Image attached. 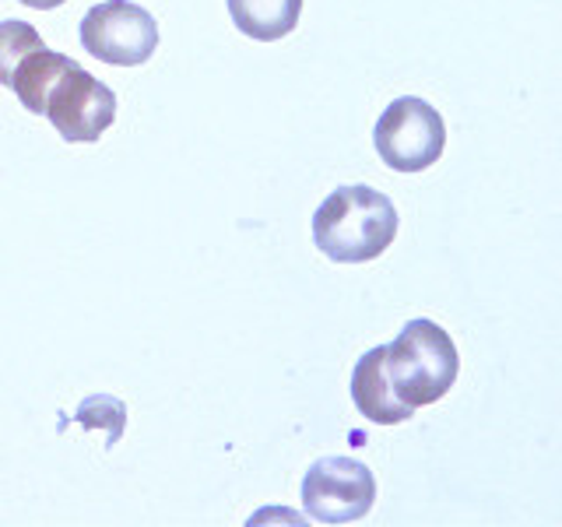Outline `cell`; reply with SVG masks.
<instances>
[{
	"instance_id": "cell-1",
	"label": "cell",
	"mask_w": 562,
	"mask_h": 527,
	"mask_svg": "<svg viewBox=\"0 0 562 527\" xmlns=\"http://www.w3.org/2000/svg\"><path fill=\"white\" fill-rule=\"evenodd\" d=\"M397 236V208L373 187H338L313 215V243L327 260H376Z\"/></svg>"
},
{
	"instance_id": "cell-2",
	"label": "cell",
	"mask_w": 562,
	"mask_h": 527,
	"mask_svg": "<svg viewBox=\"0 0 562 527\" xmlns=\"http://www.w3.org/2000/svg\"><path fill=\"white\" fill-rule=\"evenodd\" d=\"M457 373H461V359H457L453 338L426 316L404 324L397 341L383 348V377L394 397L412 412L450 394Z\"/></svg>"
},
{
	"instance_id": "cell-3",
	"label": "cell",
	"mask_w": 562,
	"mask_h": 527,
	"mask_svg": "<svg viewBox=\"0 0 562 527\" xmlns=\"http://www.w3.org/2000/svg\"><path fill=\"white\" fill-rule=\"evenodd\" d=\"M373 145L386 169L422 172L436 166L447 148V123L426 99L401 96L383 110L373 131Z\"/></svg>"
},
{
	"instance_id": "cell-4",
	"label": "cell",
	"mask_w": 562,
	"mask_h": 527,
	"mask_svg": "<svg viewBox=\"0 0 562 527\" xmlns=\"http://www.w3.org/2000/svg\"><path fill=\"white\" fill-rule=\"evenodd\" d=\"M43 116L70 145H95L116 120V96L110 85H102L70 60L49 88Z\"/></svg>"
},
{
	"instance_id": "cell-5",
	"label": "cell",
	"mask_w": 562,
	"mask_h": 527,
	"mask_svg": "<svg viewBox=\"0 0 562 527\" xmlns=\"http://www.w3.org/2000/svg\"><path fill=\"white\" fill-rule=\"evenodd\" d=\"M81 46L110 67H140L158 49V25L148 8L105 0L81 18Z\"/></svg>"
},
{
	"instance_id": "cell-6",
	"label": "cell",
	"mask_w": 562,
	"mask_h": 527,
	"mask_svg": "<svg viewBox=\"0 0 562 527\" xmlns=\"http://www.w3.org/2000/svg\"><path fill=\"white\" fill-rule=\"evenodd\" d=\"M376 503V479L356 457H321L303 479V506L316 524H356Z\"/></svg>"
},
{
	"instance_id": "cell-7",
	"label": "cell",
	"mask_w": 562,
	"mask_h": 527,
	"mask_svg": "<svg viewBox=\"0 0 562 527\" xmlns=\"http://www.w3.org/2000/svg\"><path fill=\"white\" fill-rule=\"evenodd\" d=\"M383 348L386 345L366 351V356L356 362V373H351V401H356V408L369 422H376V426H397V422H408L415 412L408 404H401L391 391V383H386Z\"/></svg>"
},
{
	"instance_id": "cell-8",
	"label": "cell",
	"mask_w": 562,
	"mask_h": 527,
	"mask_svg": "<svg viewBox=\"0 0 562 527\" xmlns=\"http://www.w3.org/2000/svg\"><path fill=\"white\" fill-rule=\"evenodd\" d=\"M303 0H228L233 25L257 43H278L299 25Z\"/></svg>"
},
{
	"instance_id": "cell-9",
	"label": "cell",
	"mask_w": 562,
	"mask_h": 527,
	"mask_svg": "<svg viewBox=\"0 0 562 527\" xmlns=\"http://www.w3.org/2000/svg\"><path fill=\"white\" fill-rule=\"evenodd\" d=\"M67 64H70V57H64V53H53L46 46L43 49H32L29 57L18 60L8 88L18 96V102H22L29 113L43 116V102H46L53 81L60 78V70Z\"/></svg>"
},
{
	"instance_id": "cell-10",
	"label": "cell",
	"mask_w": 562,
	"mask_h": 527,
	"mask_svg": "<svg viewBox=\"0 0 562 527\" xmlns=\"http://www.w3.org/2000/svg\"><path fill=\"white\" fill-rule=\"evenodd\" d=\"M43 35L35 32L29 22H18V18H8L0 22V85H11V75L22 57H29L32 49H43Z\"/></svg>"
},
{
	"instance_id": "cell-11",
	"label": "cell",
	"mask_w": 562,
	"mask_h": 527,
	"mask_svg": "<svg viewBox=\"0 0 562 527\" xmlns=\"http://www.w3.org/2000/svg\"><path fill=\"white\" fill-rule=\"evenodd\" d=\"M75 422H81L85 429H92V426L105 429V450H110V447L116 444V439L123 436V422H127V408H123V401L99 394V397H88V401L81 404V408L75 412Z\"/></svg>"
},
{
	"instance_id": "cell-12",
	"label": "cell",
	"mask_w": 562,
	"mask_h": 527,
	"mask_svg": "<svg viewBox=\"0 0 562 527\" xmlns=\"http://www.w3.org/2000/svg\"><path fill=\"white\" fill-rule=\"evenodd\" d=\"M25 8H35V11H53V8H64L67 0H22Z\"/></svg>"
}]
</instances>
